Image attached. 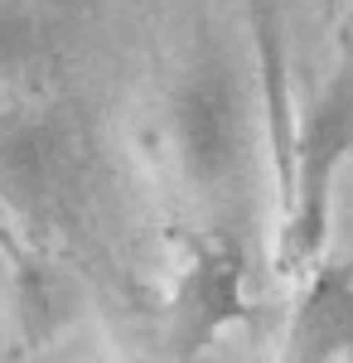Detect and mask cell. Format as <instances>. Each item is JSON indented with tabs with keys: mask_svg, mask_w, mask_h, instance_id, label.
<instances>
[{
	"mask_svg": "<svg viewBox=\"0 0 353 363\" xmlns=\"http://www.w3.org/2000/svg\"><path fill=\"white\" fill-rule=\"evenodd\" d=\"M349 155H353V63L329 78L325 92L310 102V112L300 121L291 199H286V223H281V272L310 277L325 262L334 179H339Z\"/></svg>",
	"mask_w": 353,
	"mask_h": 363,
	"instance_id": "6da1fadb",
	"label": "cell"
},
{
	"mask_svg": "<svg viewBox=\"0 0 353 363\" xmlns=\"http://www.w3.org/2000/svg\"><path fill=\"white\" fill-rule=\"evenodd\" d=\"M242 247L213 238L198 242L184 267V277L174 286V306H169V344L174 354H198L203 344H213L228 325H237L247 315L242 296Z\"/></svg>",
	"mask_w": 353,
	"mask_h": 363,
	"instance_id": "7a4b0ae2",
	"label": "cell"
},
{
	"mask_svg": "<svg viewBox=\"0 0 353 363\" xmlns=\"http://www.w3.org/2000/svg\"><path fill=\"white\" fill-rule=\"evenodd\" d=\"M169 131L179 145V160L198 184H213L232 169L237 155V102L232 87L223 83V73H198L179 97H174V116Z\"/></svg>",
	"mask_w": 353,
	"mask_h": 363,
	"instance_id": "3957f363",
	"label": "cell"
},
{
	"mask_svg": "<svg viewBox=\"0 0 353 363\" xmlns=\"http://www.w3.org/2000/svg\"><path fill=\"white\" fill-rule=\"evenodd\" d=\"M296 359H353V262H320L291 315Z\"/></svg>",
	"mask_w": 353,
	"mask_h": 363,
	"instance_id": "277c9868",
	"label": "cell"
}]
</instances>
